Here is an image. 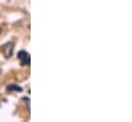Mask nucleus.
Masks as SVG:
<instances>
[{
  "label": "nucleus",
  "instance_id": "obj_1",
  "mask_svg": "<svg viewBox=\"0 0 132 122\" xmlns=\"http://www.w3.org/2000/svg\"><path fill=\"white\" fill-rule=\"evenodd\" d=\"M13 46L14 44L12 42H8L7 44H5L3 47H2V51H3V55L5 58H10L12 56V51H13Z\"/></svg>",
  "mask_w": 132,
  "mask_h": 122
},
{
  "label": "nucleus",
  "instance_id": "obj_3",
  "mask_svg": "<svg viewBox=\"0 0 132 122\" xmlns=\"http://www.w3.org/2000/svg\"><path fill=\"white\" fill-rule=\"evenodd\" d=\"M7 89H8V90H16V91H22V88H21L20 86H18V85H9V86L7 87Z\"/></svg>",
  "mask_w": 132,
  "mask_h": 122
},
{
  "label": "nucleus",
  "instance_id": "obj_2",
  "mask_svg": "<svg viewBox=\"0 0 132 122\" xmlns=\"http://www.w3.org/2000/svg\"><path fill=\"white\" fill-rule=\"evenodd\" d=\"M18 57H19V59L22 61V64H23V65H29V64H30V57H29V55H28L25 50H21V51L18 54Z\"/></svg>",
  "mask_w": 132,
  "mask_h": 122
}]
</instances>
